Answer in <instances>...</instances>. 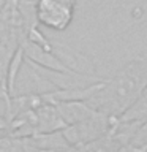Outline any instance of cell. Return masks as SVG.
<instances>
[{
  "instance_id": "obj_1",
  "label": "cell",
  "mask_w": 147,
  "mask_h": 152,
  "mask_svg": "<svg viewBox=\"0 0 147 152\" xmlns=\"http://www.w3.org/2000/svg\"><path fill=\"white\" fill-rule=\"evenodd\" d=\"M147 90V56L125 64L112 78L101 81L85 104L97 113L119 119Z\"/></svg>"
},
{
  "instance_id": "obj_4",
  "label": "cell",
  "mask_w": 147,
  "mask_h": 152,
  "mask_svg": "<svg viewBox=\"0 0 147 152\" xmlns=\"http://www.w3.org/2000/svg\"><path fill=\"white\" fill-rule=\"evenodd\" d=\"M0 65H5V66H8V70H9V65H8V64H5V62H3L2 59H0Z\"/></svg>"
},
{
  "instance_id": "obj_2",
  "label": "cell",
  "mask_w": 147,
  "mask_h": 152,
  "mask_svg": "<svg viewBox=\"0 0 147 152\" xmlns=\"http://www.w3.org/2000/svg\"><path fill=\"white\" fill-rule=\"evenodd\" d=\"M76 0H36V22L55 32L66 30L74 19Z\"/></svg>"
},
{
  "instance_id": "obj_3",
  "label": "cell",
  "mask_w": 147,
  "mask_h": 152,
  "mask_svg": "<svg viewBox=\"0 0 147 152\" xmlns=\"http://www.w3.org/2000/svg\"><path fill=\"white\" fill-rule=\"evenodd\" d=\"M119 122H144L147 121V90L142 94V97L117 119Z\"/></svg>"
}]
</instances>
